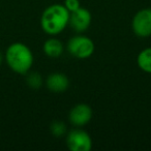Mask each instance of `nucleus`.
<instances>
[{"label":"nucleus","mask_w":151,"mask_h":151,"mask_svg":"<svg viewBox=\"0 0 151 151\" xmlns=\"http://www.w3.org/2000/svg\"><path fill=\"white\" fill-rule=\"evenodd\" d=\"M69 13L66 7L59 3L48 6L40 17V27L48 35H58L69 24Z\"/></svg>","instance_id":"obj_1"},{"label":"nucleus","mask_w":151,"mask_h":151,"mask_svg":"<svg viewBox=\"0 0 151 151\" xmlns=\"http://www.w3.org/2000/svg\"><path fill=\"white\" fill-rule=\"evenodd\" d=\"M4 60L9 67L16 73L26 75L33 65V53L27 45L23 42H14L5 51Z\"/></svg>","instance_id":"obj_2"},{"label":"nucleus","mask_w":151,"mask_h":151,"mask_svg":"<svg viewBox=\"0 0 151 151\" xmlns=\"http://www.w3.org/2000/svg\"><path fill=\"white\" fill-rule=\"evenodd\" d=\"M66 51L75 58L87 59L93 55L95 45L90 37L79 33L68 40L66 44Z\"/></svg>","instance_id":"obj_3"},{"label":"nucleus","mask_w":151,"mask_h":151,"mask_svg":"<svg viewBox=\"0 0 151 151\" xmlns=\"http://www.w3.org/2000/svg\"><path fill=\"white\" fill-rule=\"evenodd\" d=\"M66 146L71 151H90L92 149V139L90 134L81 127L70 129L66 134Z\"/></svg>","instance_id":"obj_4"},{"label":"nucleus","mask_w":151,"mask_h":151,"mask_svg":"<svg viewBox=\"0 0 151 151\" xmlns=\"http://www.w3.org/2000/svg\"><path fill=\"white\" fill-rule=\"evenodd\" d=\"M132 29L134 35L141 38L151 36V9L146 7L137 12L132 21Z\"/></svg>","instance_id":"obj_5"},{"label":"nucleus","mask_w":151,"mask_h":151,"mask_svg":"<svg viewBox=\"0 0 151 151\" xmlns=\"http://www.w3.org/2000/svg\"><path fill=\"white\" fill-rule=\"evenodd\" d=\"M93 111L90 106L86 104H78L71 108L68 114V121L75 127H83L90 122Z\"/></svg>","instance_id":"obj_6"},{"label":"nucleus","mask_w":151,"mask_h":151,"mask_svg":"<svg viewBox=\"0 0 151 151\" xmlns=\"http://www.w3.org/2000/svg\"><path fill=\"white\" fill-rule=\"evenodd\" d=\"M92 21L91 13L87 9L80 6L69 15V24L71 29L77 33H83L89 28Z\"/></svg>","instance_id":"obj_7"},{"label":"nucleus","mask_w":151,"mask_h":151,"mask_svg":"<svg viewBox=\"0 0 151 151\" xmlns=\"http://www.w3.org/2000/svg\"><path fill=\"white\" fill-rule=\"evenodd\" d=\"M46 87L53 93L65 92L69 88V79L63 73H52L47 77Z\"/></svg>","instance_id":"obj_8"},{"label":"nucleus","mask_w":151,"mask_h":151,"mask_svg":"<svg viewBox=\"0 0 151 151\" xmlns=\"http://www.w3.org/2000/svg\"><path fill=\"white\" fill-rule=\"evenodd\" d=\"M42 51L50 58H59L63 54L64 46L60 40L56 37H50L44 42Z\"/></svg>","instance_id":"obj_9"},{"label":"nucleus","mask_w":151,"mask_h":151,"mask_svg":"<svg viewBox=\"0 0 151 151\" xmlns=\"http://www.w3.org/2000/svg\"><path fill=\"white\" fill-rule=\"evenodd\" d=\"M137 64L142 71L151 75V47L143 49L139 53L137 57Z\"/></svg>","instance_id":"obj_10"},{"label":"nucleus","mask_w":151,"mask_h":151,"mask_svg":"<svg viewBox=\"0 0 151 151\" xmlns=\"http://www.w3.org/2000/svg\"><path fill=\"white\" fill-rule=\"evenodd\" d=\"M26 83L31 89H40L44 84V79H42V75L36 71H32V73H26Z\"/></svg>","instance_id":"obj_11"},{"label":"nucleus","mask_w":151,"mask_h":151,"mask_svg":"<svg viewBox=\"0 0 151 151\" xmlns=\"http://www.w3.org/2000/svg\"><path fill=\"white\" fill-rule=\"evenodd\" d=\"M50 132L56 138H61L63 136H66L67 134V126L64 122L55 120L51 123L50 125Z\"/></svg>","instance_id":"obj_12"},{"label":"nucleus","mask_w":151,"mask_h":151,"mask_svg":"<svg viewBox=\"0 0 151 151\" xmlns=\"http://www.w3.org/2000/svg\"><path fill=\"white\" fill-rule=\"evenodd\" d=\"M64 5L66 7V9L71 13V12L78 9L79 7L81 6L80 5V0H64Z\"/></svg>","instance_id":"obj_13"},{"label":"nucleus","mask_w":151,"mask_h":151,"mask_svg":"<svg viewBox=\"0 0 151 151\" xmlns=\"http://www.w3.org/2000/svg\"><path fill=\"white\" fill-rule=\"evenodd\" d=\"M3 60H4V56H3V55L1 54V52H0V65L2 64Z\"/></svg>","instance_id":"obj_14"}]
</instances>
